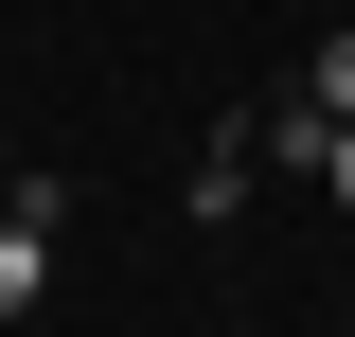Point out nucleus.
I'll list each match as a JSON object with an SVG mask.
<instances>
[{"mask_svg":"<svg viewBox=\"0 0 355 337\" xmlns=\"http://www.w3.org/2000/svg\"><path fill=\"white\" fill-rule=\"evenodd\" d=\"M53 231H71V178H18V196H0V320H36V284H53Z\"/></svg>","mask_w":355,"mask_h":337,"instance_id":"1","label":"nucleus"},{"mask_svg":"<svg viewBox=\"0 0 355 337\" xmlns=\"http://www.w3.org/2000/svg\"><path fill=\"white\" fill-rule=\"evenodd\" d=\"M302 107H320V125H355V36H320V53H302Z\"/></svg>","mask_w":355,"mask_h":337,"instance_id":"2","label":"nucleus"},{"mask_svg":"<svg viewBox=\"0 0 355 337\" xmlns=\"http://www.w3.org/2000/svg\"><path fill=\"white\" fill-rule=\"evenodd\" d=\"M320 196H338V213H355V125H338V142H320Z\"/></svg>","mask_w":355,"mask_h":337,"instance_id":"3","label":"nucleus"}]
</instances>
